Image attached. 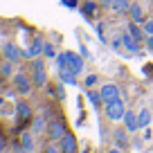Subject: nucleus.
Listing matches in <instances>:
<instances>
[{"label":"nucleus","mask_w":153,"mask_h":153,"mask_svg":"<svg viewBox=\"0 0 153 153\" xmlns=\"http://www.w3.org/2000/svg\"><path fill=\"white\" fill-rule=\"evenodd\" d=\"M32 81L36 88H45L48 86V72H45V61L41 56L34 59L32 63Z\"/></svg>","instance_id":"1"},{"label":"nucleus","mask_w":153,"mask_h":153,"mask_svg":"<svg viewBox=\"0 0 153 153\" xmlns=\"http://www.w3.org/2000/svg\"><path fill=\"white\" fill-rule=\"evenodd\" d=\"M106 106V117H108L110 122H120V120H124V113L128 108L124 106V101L122 99H113V101H108V104H104Z\"/></svg>","instance_id":"2"},{"label":"nucleus","mask_w":153,"mask_h":153,"mask_svg":"<svg viewBox=\"0 0 153 153\" xmlns=\"http://www.w3.org/2000/svg\"><path fill=\"white\" fill-rule=\"evenodd\" d=\"M11 83H14L16 92H20V95H27V92L32 90V86H34V81L27 74H23V72H16V74L11 76Z\"/></svg>","instance_id":"3"},{"label":"nucleus","mask_w":153,"mask_h":153,"mask_svg":"<svg viewBox=\"0 0 153 153\" xmlns=\"http://www.w3.org/2000/svg\"><path fill=\"white\" fill-rule=\"evenodd\" d=\"M2 56H5L7 61H11V63H18L20 59L25 56V52H23V50H20L16 43L7 41V43H2Z\"/></svg>","instance_id":"4"},{"label":"nucleus","mask_w":153,"mask_h":153,"mask_svg":"<svg viewBox=\"0 0 153 153\" xmlns=\"http://www.w3.org/2000/svg\"><path fill=\"white\" fill-rule=\"evenodd\" d=\"M45 133H48V137L52 140V142H59V140H61L63 135L68 133V131H65V126H63V122L52 120V122L48 124V131H45Z\"/></svg>","instance_id":"5"},{"label":"nucleus","mask_w":153,"mask_h":153,"mask_svg":"<svg viewBox=\"0 0 153 153\" xmlns=\"http://www.w3.org/2000/svg\"><path fill=\"white\" fill-rule=\"evenodd\" d=\"M43 48H45V41H43L41 36H36L32 43H29V48L25 50V59H36V56H41V54H43Z\"/></svg>","instance_id":"6"},{"label":"nucleus","mask_w":153,"mask_h":153,"mask_svg":"<svg viewBox=\"0 0 153 153\" xmlns=\"http://www.w3.org/2000/svg\"><path fill=\"white\" fill-rule=\"evenodd\" d=\"M99 95H101V99H104V104H108V101H113V99H120V88L115 86V83H104Z\"/></svg>","instance_id":"7"},{"label":"nucleus","mask_w":153,"mask_h":153,"mask_svg":"<svg viewBox=\"0 0 153 153\" xmlns=\"http://www.w3.org/2000/svg\"><path fill=\"white\" fill-rule=\"evenodd\" d=\"M68 68H70L74 74H81L83 72V54L68 52Z\"/></svg>","instance_id":"8"},{"label":"nucleus","mask_w":153,"mask_h":153,"mask_svg":"<svg viewBox=\"0 0 153 153\" xmlns=\"http://www.w3.org/2000/svg\"><path fill=\"white\" fill-rule=\"evenodd\" d=\"M59 146H61V153H76V137L72 133H65L59 140Z\"/></svg>","instance_id":"9"},{"label":"nucleus","mask_w":153,"mask_h":153,"mask_svg":"<svg viewBox=\"0 0 153 153\" xmlns=\"http://www.w3.org/2000/svg\"><path fill=\"white\" fill-rule=\"evenodd\" d=\"M124 126L128 133H135V131L140 128V122H137V113H133V110H126L124 113Z\"/></svg>","instance_id":"10"},{"label":"nucleus","mask_w":153,"mask_h":153,"mask_svg":"<svg viewBox=\"0 0 153 153\" xmlns=\"http://www.w3.org/2000/svg\"><path fill=\"white\" fill-rule=\"evenodd\" d=\"M16 115H18L20 122L32 120V106H29L27 101H16Z\"/></svg>","instance_id":"11"},{"label":"nucleus","mask_w":153,"mask_h":153,"mask_svg":"<svg viewBox=\"0 0 153 153\" xmlns=\"http://www.w3.org/2000/svg\"><path fill=\"white\" fill-rule=\"evenodd\" d=\"M120 41H122V43H124V48L128 50L131 54H137V52H140V41H135V38L131 36L128 32H124V36H122Z\"/></svg>","instance_id":"12"},{"label":"nucleus","mask_w":153,"mask_h":153,"mask_svg":"<svg viewBox=\"0 0 153 153\" xmlns=\"http://www.w3.org/2000/svg\"><path fill=\"white\" fill-rule=\"evenodd\" d=\"M59 79H61V83H65V86H74L76 83V74L70 68H61V70H59Z\"/></svg>","instance_id":"13"},{"label":"nucleus","mask_w":153,"mask_h":153,"mask_svg":"<svg viewBox=\"0 0 153 153\" xmlns=\"http://www.w3.org/2000/svg\"><path fill=\"white\" fill-rule=\"evenodd\" d=\"M113 137H115V144H117L120 149H126V146H128V131H126V126H124V128H117V131L113 133Z\"/></svg>","instance_id":"14"},{"label":"nucleus","mask_w":153,"mask_h":153,"mask_svg":"<svg viewBox=\"0 0 153 153\" xmlns=\"http://www.w3.org/2000/svg\"><path fill=\"white\" fill-rule=\"evenodd\" d=\"M151 120H153V115H151V110H149V108H142V110L137 113L140 128H149V126H151Z\"/></svg>","instance_id":"15"},{"label":"nucleus","mask_w":153,"mask_h":153,"mask_svg":"<svg viewBox=\"0 0 153 153\" xmlns=\"http://www.w3.org/2000/svg\"><path fill=\"white\" fill-rule=\"evenodd\" d=\"M110 9H113L115 14H126V11L131 9V0H113V2H110Z\"/></svg>","instance_id":"16"},{"label":"nucleus","mask_w":153,"mask_h":153,"mask_svg":"<svg viewBox=\"0 0 153 153\" xmlns=\"http://www.w3.org/2000/svg\"><path fill=\"white\" fill-rule=\"evenodd\" d=\"M45 131H48L45 120L41 117V115H36V117H34V122H32V133H34V135H41V133H45Z\"/></svg>","instance_id":"17"},{"label":"nucleus","mask_w":153,"mask_h":153,"mask_svg":"<svg viewBox=\"0 0 153 153\" xmlns=\"http://www.w3.org/2000/svg\"><path fill=\"white\" fill-rule=\"evenodd\" d=\"M126 32H128L131 36L135 38V41H140V43H142V38H144V29H142V25H140V23H133V20H131V25H128V29H126Z\"/></svg>","instance_id":"18"},{"label":"nucleus","mask_w":153,"mask_h":153,"mask_svg":"<svg viewBox=\"0 0 153 153\" xmlns=\"http://www.w3.org/2000/svg\"><path fill=\"white\" fill-rule=\"evenodd\" d=\"M128 14H131V20H133V23H140V25L144 23V11H142L140 5H131Z\"/></svg>","instance_id":"19"},{"label":"nucleus","mask_w":153,"mask_h":153,"mask_svg":"<svg viewBox=\"0 0 153 153\" xmlns=\"http://www.w3.org/2000/svg\"><path fill=\"white\" fill-rule=\"evenodd\" d=\"M0 76H2V79H11V76H14V63L11 61H2L0 63Z\"/></svg>","instance_id":"20"},{"label":"nucleus","mask_w":153,"mask_h":153,"mask_svg":"<svg viewBox=\"0 0 153 153\" xmlns=\"http://www.w3.org/2000/svg\"><path fill=\"white\" fill-rule=\"evenodd\" d=\"M20 144L32 153L34 151V137H32V133H20Z\"/></svg>","instance_id":"21"},{"label":"nucleus","mask_w":153,"mask_h":153,"mask_svg":"<svg viewBox=\"0 0 153 153\" xmlns=\"http://www.w3.org/2000/svg\"><path fill=\"white\" fill-rule=\"evenodd\" d=\"M88 101H90L95 108H101V104H104L101 95H99V92H92V90H88Z\"/></svg>","instance_id":"22"},{"label":"nucleus","mask_w":153,"mask_h":153,"mask_svg":"<svg viewBox=\"0 0 153 153\" xmlns=\"http://www.w3.org/2000/svg\"><path fill=\"white\" fill-rule=\"evenodd\" d=\"M43 56H45V59H56V50H54V45H52V43H45V48H43Z\"/></svg>","instance_id":"23"},{"label":"nucleus","mask_w":153,"mask_h":153,"mask_svg":"<svg viewBox=\"0 0 153 153\" xmlns=\"http://www.w3.org/2000/svg\"><path fill=\"white\" fill-rule=\"evenodd\" d=\"M81 11H83L86 16H92V14L97 11V5H95V2H83V5H81Z\"/></svg>","instance_id":"24"},{"label":"nucleus","mask_w":153,"mask_h":153,"mask_svg":"<svg viewBox=\"0 0 153 153\" xmlns=\"http://www.w3.org/2000/svg\"><path fill=\"white\" fill-rule=\"evenodd\" d=\"M54 61H56L59 70H61V68H68V52H61V54H56V59H54Z\"/></svg>","instance_id":"25"},{"label":"nucleus","mask_w":153,"mask_h":153,"mask_svg":"<svg viewBox=\"0 0 153 153\" xmlns=\"http://www.w3.org/2000/svg\"><path fill=\"white\" fill-rule=\"evenodd\" d=\"M142 29H144V36H153V20H144Z\"/></svg>","instance_id":"26"},{"label":"nucleus","mask_w":153,"mask_h":153,"mask_svg":"<svg viewBox=\"0 0 153 153\" xmlns=\"http://www.w3.org/2000/svg\"><path fill=\"white\" fill-rule=\"evenodd\" d=\"M97 81H99V76H97V74H88V76H86V81H83V83H86V88H92Z\"/></svg>","instance_id":"27"},{"label":"nucleus","mask_w":153,"mask_h":153,"mask_svg":"<svg viewBox=\"0 0 153 153\" xmlns=\"http://www.w3.org/2000/svg\"><path fill=\"white\" fill-rule=\"evenodd\" d=\"M63 5L70 7V9H76V7H79V0H63Z\"/></svg>","instance_id":"28"},{"label":"nucleus","mask_w":153,"mask_h":153,"mask_svg":"<svg viewBox=\"0 0 153 153\" xmlns=\"http://www.w3.org/2000/svg\"><path fill=\"white\" fill-rule=\"evenodd\" d=\"M43 153H61V146H54V144H50V146L45 149Z\"/></svg>","instance_id":"29"},{"label":"nucleus","mask_w":153,"mask_h":153,"mask_svg":"<svg viewBox=\"0 0 153 153\" xmlns=\"http://www.w3.org/2000/svg\"><path fill=\"white\" fill-rule=\"evenodd\" d=\"M14 153H29V151L23 146V144H16V146H14Z\"/></svg>","instance_id":"30"},{"label":"nucleus","mask_w":153,"mask_h":153,"mask_svg":"<svg viewBox=\"0 0 153 153\" xmlns=\"http://www.w3.org/2000/svg\"><path fill=\"white\" fill-rule=\"evenodd\" d=\"M56 95H59V99H63V97H65V92H63V88H61V86L56 88Z\"/></svg>","instance_id":"31"},{"label":"nucleus","mask_w":153,"mask_h":153,"mask_svg":"<svg viewBox=\"0 0 153 153\" xmlns=\"http://www.w3.org/2000/svg\"><path fill=\"white\" fill-rule=\"evenodd\" d=\"M5 149H7V144H5V137L0 135V151H5Z\"/></svg>","instance_id":"32"},{"label":"nucleus","mask_w":153,"mask_h":153,"mask_svg":"<svg viewBox=\"0 0 153 153\" xmlns=\"http://www.w3.org/2000/svg\"><path fill=\"white\" fill-rule=\"evenodd\" d=\"M149 38V41H146V45H149V50H151V52H153V36H146Z\"/></svg>","instance_id":"33"},{"label":"nucleus","mask_w":153,"mask_h":153,"mask_svg":"<svg viewBox=\"0 0 153 153\" xmlns=\"http://www.w3.org/2000/svg\"><path fill=\"white\" fill-rule=\"evenodd\" d=\"M108 153H124V151H122V149H120V146H115V149H110V151H108Z\"/></svg>","instance_id":"34"},{"label":"nucleus","mask_w":153,"mask_h":153,"mask_svg":"<svg viewBox=\"0 0 153 153\" xmlns=\"http://www.w3.org/2000/svg\"><path fill=\"white\" fill-rule=\"evenodd\" d=\"M99 2H101L104 7H110V2H113V0H99Z\"/></svg>","instance_id":"35"},{"label":"nucleus","mask_w":153,"mask_h":153,"mask_svg":"<svg viewBox=\"0 0 153 153\" xmlns=\"http://www.w3.org/2000/svg\"><path fill=\"white\" fill-rule=\"evenodd\" d=\"M0 153H9V151H7V149H5V151H0Z\"/></svg>","instance_id":"36"},{"label":"nucleus","mask_w":153,"mask_h":153,"mask_svg":"<svg viewBox=\"0 0 153 153\" xmlns=\"http://www.w3.org/2000/svg\"><path fill=\"white\" fill-rule=\"evenodd\" d=\"M131 2H133V0H131Z\"/></svg>","instance_id":"37"}]
</instances>
